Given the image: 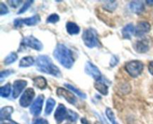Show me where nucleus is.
<instances>
[{
    "label": "nucleus",
    "mask_w": 153,
    "mask_h": 124,
    "mask_svg": "<svg viewBox=\"0 0 153 124\" xmlns=\"http://www.w3.org/2000/svg\"><path fill=\"white\" fill-rule=\"evenodd\" d=\"M129 8L133 13L140 14L144 10V4L141 1H133L129 4Z\"/></svg>",
    "instance_id": "nucleus-14"
},
{
    "label": "nucleus",
    "mask_w": 153,
    "mask_h": 124,
    "mask_svg": "<svg viewBox=\"0 0 153 124\" xmlns=\"http://www.w3.org/2000/svg\"><path fill=\"white\" fill-rule=\"evenodd\" d=\"M9 12L8 9H7V6L4 4V3L1 2L0 3V15L3 16L4 14H7Z\"/></svg>",
    "instance_id": "nucleus-32"
},
{
    "label": "nucleus",
    "mask_w": 153,
    "mask_h": 124,
    "mask_svg": "<svg viewBox=\"0 0 153 124\" xmlns=\"http://www.w3.org/2000/svg\"><path fill=\"white\" fill-rule=\"evenodd\" d=\"M105 114L106 116H107V117L108 118L109 120L112 123V124H118L117 122L116 121V119H115L114 114V112L112 111L111 109L109 108H106Z\"/></svg>",
    "instance_id": "nucleus-27"
},
{
    "label": "nucleus",
    "mask_w": 153,
    "mask_h": 124,
    "mask_svg": "<svg viewBox=\"0 0 153 124\" xmlns=\"http://www.w3.org/2000/svg\"><path fill=\"white\" fill-rule=\"evenodd\" d=\"M64 86H65L67 88H68L69 90H70V91H71L73 93H75V94H77V95L79 96L80 98L86 99V97H87L86 94H85V93L82 92L80 90H79L77 88H76V87L73 86V85H70V84H68V83H65L64 84Z\"/></svg>",
    "instance_id": "nucleus-22"
},
{
    "label": "nucleus",
    "mask_w": 153,
    "mask_h": 124,
    "mask_svg": "<svg viewBox=\"0 0 153 124\" xmlns=\"http://www.w3.org/2000/svg\"><path fill=\"white\" fill-rule=\"evenodd\" d=\"M135 28L132 23H128L122 29V35L123 38L130 40L132 37V34L134 33Z\"/></svg>",
    "instance_id": "nucleus-15"
},
{
    "label": "nucleus",
    "mask_w": 153,
    "mask_h": 124,
    "mask_svg": "<svg viewBox=\"0 0 153 124\" xmlns=\"http://www.w3.org/2000/svg\"><path fill=\"white\" fill-rule=\"evenodd\" d=\"M13 108L11 106H5L3 107L0 111V119L1 120H9L11 116V114L13 113Z\"/></svg>",
    "instance_id": "nucleus-16"
},
{
    "label": "nucleus",
    "mask_w": 153,
    "mask_h": 124,
    "mask_svg": "<svg viewBox=\"0 0 153 124\" xmlns=\"http://www.w3.org/2000/svg\"><path fill=\"white\" fill-rule=\"evenodd\" d=\"M53 56L63 67L67 69L72 68L74 64L75 60L73 56V52L62 43H58L55 48Z\"/></svg>",
    "instance_id": "nucleus-1"
},
{
    "label": "nucleus",
    "mask_w": 153,
    "mask_h": 124,
    "mask_svg": "<svg viewBox=\"0 0 153 124\" xmlns=\"http://www.w3.org/2000/svg\"><path fill=\"white\" fill-rule=\"evenodd\" d=\"M43 101H44V96L43 95H39L36 98V99L34 100V102L30 107V112L31 114H33L34 116H38L41 113Z\"/></svg>",
    "instance_id": "nucleus-9"
},
{
    "label": "nucleus",
    "mask_w": 153,
    "mask_h": 124,
    "mask_svg": "<svg viewBox=\"0 0 153 124\" xmlns=\"http://www.w3.org/2000/svg\"><path fill=\"white\" fill-rule=\"evenodd\" d=\"M35 97V92L33 88H27L19 99V105L22 107L26 108L30 105L32 100Z\"/></svg>",
    "instance_id": "nucleus-6"
},
{
    "label": "nucleus",
    "mask_w": 153,
    "mask_h": 124,
    "mask_svg": "<svg viewBox=\"0 0 153 124\" xmlns=\"http://www.w3.org/2000/svg\"><path fill=\"white\" fill-rule=\"evenodd\" d=\"M10 91H11V85L10 83L6 84L0 88V96L3 98H7L10 95Z\"/></svg>",
    "instance_id": "nucleus-24"
},
{
    "label": "nucleus",
    "mask_w": 153,
    "mask_h": 124,
    "mask_svg": "<svg viewBox=\"0 0 153 124\" xmlns=\"http://www.w3.org/2000/svg\"><path fill=\"white\" fill-rule=\"evenodd\" d=\"M82 122L83 123V124H84V123H85V124H90L89 123H88V121H87L85 119H82Z\"/></svg>",
    "instance_id": "nucleus-38"
},
{
    "label": "nucleus",
    "mask_w": 153,
    "mask_h": 124,
    "mask_svg": "<svg viewBox=\"0 0 153 124\" xmlns=\"http://www.w3.org/2000/svg\"><path fill=\"white\" fill-rule=\"evenodd\" d=\"M34 84L39 89L43 90L47 87V81L43 76H38L34 79Z\"/></svg>",
    "instance_id": "nucleus-20"
},
{
    "label": "nucleus",
    "mask_w": 153,
    "mask_h": 124,
    "mask_svg": "<svg viewBox=\"0 0 153 124\" xmlns=\"http://www.w3.org/2000/svg\"><path fill=\"white\" fill-rule=\"evenodd\" d=\"M55 100L53 99L52 98H49L46 101V109H45V114L46 115H49L51 114V113L53 111L54 107L55 105Z\"/></svg>",
    "instance_id": "nucleus-23"
},
{
    "label": "nucleus",
    "mask_w": 153,
    "mask_h": 124,
    "mask_svg": "<svg viewBox=\"0 0 153 124\" xmlns=\"http://www.w3.org/2000/svg\"><path fill=\"white\" fill-rule=\"evenodd\" d=\"M67 115H68V111H67L65 106L63 104H59L56 111H55V114H54V117H55V119L57 121V123H61L66 118H67Z\"/></svg>",
    "instance_id": "nucleus-13"
},
{
    "label": "nucleus",
    "mask_w": 153,
    "mask_h": 124,
    "mask_svg": "<svg viewBox=\"0 0 153 124\" xmlns=\"http://www.w3.org/2000/svg\"><path fill=\"white\" fill-rule=\"evenodd\" d=\"M32 124H49V122L43 118H37L33 121Z\"/></svg>",
    "instance_id": "nucleus-34"
},
{
    "label": "nucleus",
    "mask_w": 153,
    "mask_h": 124,
    "mask_svg": "<svg viewBox=\"0 0 153 124\" xmlns=\"http://www.w3.org/2000/svg\"><path fill=\"white\" fill-rule=\"evenodd\" d=\"M148 69H149V72L150 73L151 75L153 76V61H150L148 66Z\"/></svg>",
    "instance_id": "nucleus-37"
},
{
    "label": "nucleus",
    "mask_w": 153,
    "mask_h": 124,
    "mask_svg": "<svg viewBox=\"0 0 153 124\" xmlns=\"http://www.w3.org/2000/svg\"><path fill=\"white\" fill-rule=\"evenodd\" d=\"M32 3H34V1L31 0V1H25V3L23 4V6L20 8V10L17 12V14H21V13H23L28 10V8L30 7V6L32 4Z\"/></svg>",
    "instance_id": "nucleus-29"
},
{
    "label": "nucleus",
    "mask_w": 153,
    "mask_h": 124,
    "mask_svg": "<svg viewBox=\"0 0 153 124\" xmlns=\"http://www.w3.org/2000/svg\"><path fill=\"white\" fill-rule=\"evenodd\" d=\"M22 1H17V0H12V1H7V3L9 4V5L12 7H17L18 6H19V4L22 3Z\"/></svg>",
    "instance_id": "nucleus-33"
},
{
    "label": "nucleus",
    "mask_w": 153,
    "mask_h": 124,
    "mask_svg": "<svg viewBox=\"0 0 153 124\" xmlns=\"http://www.w3.org/2000/svg\"><path fill=\"white\" fill-rule=\"evenodd\" d=\"M78 117H79V115L76 112H74L73 111H69L68 115H67V120L72 121V122H75L78 119Z\"/></svg>",
    "instance_id": "nucleus-30"
},
{
    "label": "nucleus",
    "mask_w": 153,
    "mask_h": 124,
    "mask_svg": "<svg viewBox=\"0 0 153 124\" xmlns=\"http://www.w3.org/2000/svg\"><path fill=\"white\" fill-rule=\"evenodd\" d=\"M66 28H67V32L71 35L74 34H78L80 31V28L76 23L73 22H68L66 25Z\"/></svg>",
    "instance_id": "nucleus-19"
},
{
    "label": "nucleus",
    "mask_w": 153,
    "mask_h": 124,
    "mask_svg": "<svg viewBox=\"0 0 153 124\" xmlns=\"http://www.w3.org/2000/svg\"><path fill=\"white\" fill-rule=\"evenodd\" d=\"M85 72L88 76L94 78L96 81H100L102 79V73L100 70L91 61H88L85 64Z\"/></svg>",
    "instance_id": "nucleus-7"
},
{
    "label": "nucleus",
    "mask_w": 153,
    "mask_h": 124,
    "mask_svg": "<svg viewBox=\"0 0 153 124\" xmlns=\"http://www.w3.org/2000/svg\"><path fill=\"white\" fill-rule=\"evenodd\" d=\"M82 40L85 46L88 48L97 47L100 45L97 31L93 28H87L82 34Z\"/></svg>",
    "instance_id": "nucleus-3"
},
{
    "label": "nucleus",
    "mask_w": 153,
    "mask_h": 124,
    "mask_svg": "<svg viewBox=\"0 0 153 124\" xmlns=\"http://www.w3.org/2000/svg\"><path fill=\"white\" fill-rule=\"evenodd\" d=\"M27 82L25 80H22V79H19V80H16L13 84V92H12V96H13V99H16L24 88L26 87Z\"/></svg>",
    "instance_id": "nucleus-11"
},
{
    "label": "nucleus",
    "mask_w": 153,
    "mask_h": 124,
    "mask_svg": "<svg viewBox=\"0 0 153 124\" xmlns=\"http://www.w3.org/2000/svg\"><path fill=\"white\" fill-rule=\"evenodd\" d=\"M102 7L105 10L113 12L117 8V4L114 1H108L106 2V4H103Z\"/></svg>",
    "instance_id": "nucleus-26"
},
{
    "label": "nucleus",
    "mask_w": 153,
    "mask_h": 124,
    "mask_svg": "<svg viewBox=\"0 0 153 124\" xmlns=\"http://www.w3.org/2000/svg\"><path fill=\"white\" fill-rule=\"evenodd\" d=\"M56 94L58 97L65 99L67 100L69 103H70V104L75 105L76 101H77L76 97H75L73 93L72 92V91H70L69 90L65 89V88H58L56 91Z\"/></svg>",
    "instance_id": "nucleus-8"
},
{
    "label": "nucleus",
    "mask_w": 153,
    "mask_h": 124,
    "mask_svg": "<svg viewBox=\"0 0 153 124\" xmlns=\"http://www.w3.org/2000/svg\"><path fill=\"white\" fill-rule=\"evenodd\" d=\"M151 29L150 24L146 21H142L139 22L137 24V26L135 27V31H134V35L136 37H142L146 33L149 32Z\"/></svg>",
    "instance_id": "nucleus-10"
},
{
    "label": "nucleus",
    "mask_w": 153,
    "mask_h": 124,
    "mask_svg": "<svg viewBox=\"0 0 153 124\" xmlns=\"http://www.w3.org/2000/svg\"><path fill=\"white\" fill-rule=\"evenodd\" d=\"M40 22V16L39 14H35L34 15V16H31V17L22 19V23L28 25V26L35 25H37V24H38Z\"/></svg>",
    "instance_id": "nucleus-17"
},
{
    "label": "nucleus",
    "mask_w": 153,
    "mask_h": 124,
    "mask_svg": "<svg viewBox=\"0 0 153 124\" xmlns=\"http://www.w3.org/2000/svg\"><path fill=\"white\" fill-rule=\"evenodd\" d=\"M17 54H16V52H10V53H9L8 55L5 57V58H4V64H5V65H10L12 63L15 62V61L17 60Z\"/></svg>",
    "instance_id": "nucleus-25"
},
{
    "label": "nucleus",
    "mask_w": 153,
    "mask_h": 124,
    "mask_svg": "<svg viewBox=\"0 0 153 124\" xmlns=\"http://www.w3.org/2000/svg\"><path fill=\"white\" fill-rule=\"evenodd\" d=\"M146 3H148V4H153V1H146Z\"/></svg>",
    "instance_id": "nucleus-39"
},
{
    "label": "nucleus",
    "mask_w": 153,
    "mask_h": 124,
    "mask_svg": "<svg viewBox=\"0 0 153 124\" xmlns=\"http://www.w3.org/2000/svg\"><path fill=\"white\" fill-rule=\"evenodd\" d=\"M14 73V71L12 70H3V71L1 72L0 73V79H1V82H2V80L4 79V78L7 77V76H10V74H13Z\"/></svg>",
    "instance_id": "nucleus-31"
},
{
    "label": "nucleus",
    "mask_w": 153,
    "mask_h": 124,
    "mask_svg": "<svg viewBox=\"0 0 153 124\" xmlns=\"http://www.w3.org/2000/svg\"><path fill=\"white\" fill-rule=\"evenodd\" d=\"M118 62H119V58H118L116 55H114V56H112L111 59L110 66L112 67H115V66L118 64Z\"/></svg>",
    "instance_id": "nucleus-35"
},
{
    "label": "nucleus",
    "mask_w": 153,
    "mask_h": 124,
    "mask_svg": "<svg viewBox=\"0 0 153 124\" xmlns=\"http://www.w3.org/2000/svg\"><path fill=\"white\" fill-rule=\"evenodd\" d=\"M94 87L102 95L105 96L108 94V87L104 82H102L101 80L97 81L94 83Z\"/></svg>",
    "instance_id": "nucleus-18"
},
{
    "label": "nucleus",
    "mask_w": 153,
    "mask_h": 124,
    "mask_svg": "<svg viewBox=\"0 0 153 124\" xmlns=\"http://www.w3.org/2000/svg\"><path fill=\"white\" fill-rule=\"evenodd\" d=\"M20 46L21 47H22V46H24V47H30L37 51L42 50L43 47V43L38 39H37L32 35L27 36V37H24L22 39Z\"/></svg>",
    "instance_id": "nucleus-5"
},
{
    "label": "nucleus",
    "mask_w": 153,
    "mask_h": 124,
    "mask_svg": "<svg viewBox=\"0 0 153 124\" xmlns=\"http://www.w3.org/2000/svg\"><path fill=\"white\" fill-rule=\"evenodd\" d=\"M59 19L60 17L57 13H52L46 19V22L47 23H56L59 21Z\"/></svg>",
    "instance_id": "nucleus-28"
},
{
    "label": "nucleus",
    "mask_w": 153,
    "mask_h": 124,
    "mask_svg": "<svg viewBox=\"0 0 153 124\" xmlns=\"http://www.w3.org/2000/svg\"><path fill=\"white\" fill-rule=\"evenodd\" d=\"M13 24H14L15 27H21L22 23V19H16L13 21Z\"/></svg>",
    "instance_id": "nucleus-36"
},
{
    "label": "nucleus",
    "mask_w": 153,
    "mask_h": 124,
    "mask_svg": "<svg viewBox=\"0 0 153 124\" xmlns=\"http://www.w3.org/2000/svg\"><path fill=\"white\" fill-rule=\"evenodd\" d=\"M151 42L149 39L143 38L138 40L134 44V49L138 53H145L150 49Z\"/></svg>",
    "instance_id": "nucleus-12"
},
{
    "label": "nucleus",
    "mask_w": 153,
    "mask_h": 124,
    "mask_svg": "<svg viewBox=\"0 0 153 124\" xmlns=\"http://www.w3.org/2000/svg\"><path fill=\"white\" fill-rule=\"evenodd\" d=\"M34 59L31 56H26L22 58L19 61V67H28L34 65Z\"/></svg>",
    "instance_id": "nucleus-21"
},
{
    "label": "nucleus",
    "mask_w": 153,
    "mask_h": 124,
    "mask_svg": "<svg viewBox=\"0 0 153 124\" xmlns=\"http://www.w3.org/2000/svg\"><path fill=\"white\" fill-rule=\"evenodd\" d=\"M143 68H144V65L143 63L137 60L129 61L126 63L125 65L126 71L133 78H136L140 76L143 72Z\"/></svg>",
    "instance_id": "nucleus-4"
},
{
    "label": "nucleus",
    "mask_w": 153,
    "mask_h": 124,
    "mask_svg": "<svg viewBox=\"0 0 153 124\" xmlns=\"http://www.w3.org/2000/svg\"><path fill=\"white\" fill-rule=\"evenodd\" d=\"M36 67L38 71L46 74L52 75L55 77H61L59 68L53 64L52 59L47 55H39L36 60Z\"/></svg>",
    "instance_id": "nucleus-2"
},
{
    "label": "nucleus",
    "mask_w": 153,
    "mask_h": 124,
    "mask_svg": "<svg viewBox=\"0 0 153 124\" xmlns=\"http://www.w3.org/2000/svg\"><path fill=\"white\" fill-rule=\"evenodd\" d=\"M9 124H18V123H16L14 122V121L10 120V123H9Z\"/></svg>",
    "instance_id": "nucleus-40"
}]
</instances>
